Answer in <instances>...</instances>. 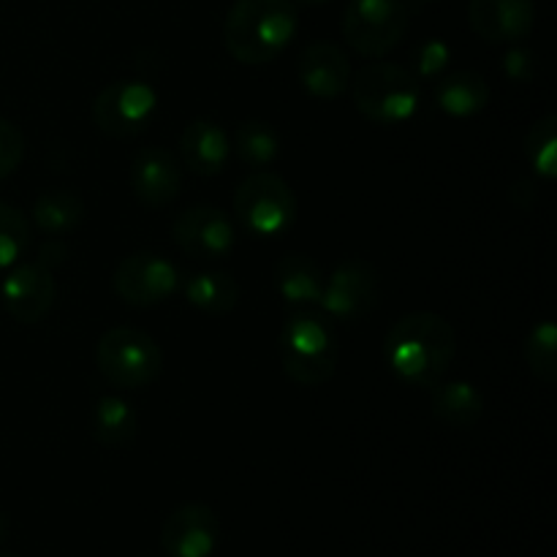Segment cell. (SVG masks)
<instances>
[{
	"label": "cell",
	"mask_w": 557,
	"mask_h": 557,
	"mask_svg": "<svg viewBox=\"0 0 557 557\" xmlns=\"http://www.w3.org/2000/svg\"><path fill=\"white\" fill-rule=\"evenodd\" d=\"M457 337L438 313H408L389 330L384 357L397 379L413 386H433L444 379L455 359Z\"/></svg>",
	"instance_id": "cell-1"
},
{
	"label": "cell",
	"mask_w": 557,
	"mask_h": 557,
	"mask_svg": "<svg viewBox=\"0 0 557 557\" xmlns=\"http://www.w3.org/2000/svg\"><path fill=\"white\" fill-rule=\"evenodd\" d=\"M297 27L292 0H237L223 22V44L239 63L264 65L292 44Z\"/></svg>",
	"instance_id": "cell-2"
},
{
	"label": "cell",
	"mask_w": 557,
	"mask_h": 557,
	"mask_svg": "<svg viewBox=\"0 0 557 557\" xmlns=\"http://www.w3.org/2000/svg\"><path fill=\"white\" fill-rule=\"evenodd\" d=\"M281 359L288 379L305 386H321L332 379L337 346L326 319L315 313H294L281 332Z\"/></svg>",
	"instance_id": "cell-3"
},
{
	"label": "cell",
	"mask_w": 557,
	"mask_h": 557,
	"mask_svg": "<svg viewBox=\"0 0 557 557\" xmlns=\"http://www.w3.org/2000/svg\"><path fill=\"white\" fill-rule=\"evenodd\" d=\"M354 103L375 125H400L419 107V79L395 63H370L354 76Z\"/></svg>",
	"instance_id": "cell-4"
},
{
	"label": "cell",
	"mask_w": 557,
	"mask_h": 557,
	"mask_svg": "<svg viewBox=\"0 0 557 557\" xmlns=\"http://www.w3.org/2000/svg\"><path fill=\"white\" fill-rule=\"evenodd\" d=\"M96 362L103 379L120 389L150 386L163 370V351L156 337L134 326L103 332L96 346Z\"/></svg>",
	"instance_id": "cell-5"
},
{
	"label": "cell",
	"mask_w": 557,
	"mask_h": 557,
	"mask_svg": "<svg viewBox=\"0 0 557 557\" xmlns=\"http://www.w3.org/2000/svg\"><path fill=\"white\" fill-rule=\"evenodd\" d=\"M234 212L248 232L259 237H277L297 221V196L281 174L259 169L239 183L234 194Z\"/></svg>",
	"instance_id": "cell-6"
},
{
	"label": "cell",
	"mask_w": 557,
	"mask_h": 557,
	"mask_svg": "<svg viewBox=\"0 0 557 557\" xmlns=\"http://www.w3.org/2000/svg\"><path fill=\"white\" fill-rule=\"evenodd\" d=\"M408 22L403 0H351L343 14V36L364 58H384L406 38Z\"/></svg>",
	"instance_id": "cell-7"
},
{
	"label": "cell",
	"mask_w": 557,
	"mask_h": 557,
	"mask_svg": "<svg viewBox=\"0 0 557 557\" xmlns=\"http://www.w3.org/2000/svg\"><path fill=\"white\" fill-rule=\"evenodd\" d=\"M158 96L147 82L120 79L103 87L92 103V123L114 139H131L150 125Z\"/></svg>",
	"instance_id": "cell-8"
},
{
	"label": "cell",
	"mask_w": 557,
	"mask_h": 557,
	"mask_svg": "<svg viewBox=\"0 0 557 557\" xmlns=\"http://www.w3.org/2000/svg\"><path fill=\"white\" fill-rule=\"evenodd\" d=\"M177 288V267L158 253H131L114 270V292L136 308L166 302Z\"/></svg>",
	"instance_id": "cell-9"
},
{
	"label": "cell",
	"mask_w": 557,
	"mask_h": 557,
	"mask_svg": "<svg viewBox=\"0 0 557 557\" xmlns=\"http://www.w3.org/2000/svg\"><path fill=\"white\" fill-rule=\"evenodd\" d=\"M379 297V275L373 264L362 259L343 261L330 277H324L321 308L341 321H357L373 310Z\"/></svg>",
	"instance_id": "cell-10"
},
{
	"label": "cell",
	"mask_w": 557,
	"mask_h": 557,
	"mask_svg": "<svg viewBox=\"0 0 557 557\" xmlns=\"http://www.w3.org/2000/svg\"><path fill=\"white\" fill-rule=\"evenodd\" d=\"M172 234L174 243L196 259H223L232 253L234 243H237L232 218L210 205H196L180 212Z\"/></svg>",
	"instance_id": "cell-11"
},
{
	"label": "cell",
	"mask_w": 557,
	"mask_h": 557,
	"mask_svg": "<svg viewBox=\"0 0 557 557\" xmlns=\"http://www.w3.org/2000/svg\"><path fill=\"white\" fill-rule=\"evenodd\" d=\"M54 294H58V283H54L52 270L38 261L14 267L0 283V299L11 319L20 324H38L52 310Z\"/></svg>",
	"instance_id": "cell-12"
},
{
	"label": "cell",
	"mask_w": 557,
	"mask_h": 557,
	"mask_svg": "<svg viewBox=\"0 0 557 557\" xmlns=\"http://www.w3.org/2000/svg\"><path fill=\"white\" fill-rule=\"evenodd\" d=\"M221 539L218 515L205 504H185L169 515L161 531V547L169 557H210Z\"/></svg>",
	"instance_id": "cell-13"
},
{
	"label": "cell",
	"mask_w": 557,
	"mask_h": 557,
	"mask_svg": "<svg viewBox=\"0 0 557 557\" xmlns=\"http://www.w3.org/2000/svg\"><path fill=\"white\" fill-rule=\"evenodd\" d=\"M468 22L484 41L515 44L531 36L536 25V3L533 0H471Z\"/></svg>",
	"instance_id": "cell-14"
},
{
	"label": "cell",
	"mask_w": 557,
	"mask_h": 557,
	"mask_svg": "<svg viewBox=\"0 0 557 557\" xmlns=\"http://www.w3.org/2000/svg\"><path fill=\"white\" fill-rule=\"evenodd\" d=\"M131 190L147 207H163L177 199L183 188V169L163 147H145L131 161Z\"/></svg>",
	"instance_id": "cell-15"
},
{
	"label": "cell",
	"mask_w": 557,
	"mask_h": 557,
	"mask_svg": "<svg viewBox=\"0 0 557 557\" xmlns=\"http://www.w3.org/2000/svg\"><path fill=\"white\" fill-rule=\"evenodd\" d=\"M297 74L310 96L330 101L341 96L351 82V63L337 44L315 41L299 54Z\"/></svg>",
	"instance_id": "cell-16"
},
{
	"label": "cell",
	"mask_w": 557,
	"mask_h": 557,
	"mask_svg": "<svg viewBox=\"0 0 557 557\" xmlns=\"http://www.w3.org/2000/svg\"><path fill=\"white\" fill-rule=\"evenodd\" d=\"M180 152L190 172L199 177H215L226 169L232 141H228L226 131L212 120H194L180 134Z\"/></svg>",
	"instance_id": "cell-17"
},
{
	"label": "cell",
	"mask_w": 557,
	"mask_h": 557,
	"mask_svg": "<svg viewBox=\"0 0 557 557\" xmlns=\"http://www.w3.org/2000/svg\"><path fill=\"white\" fill-rule=\"evenodd\" d=\"M430 400H433V413L455 430H471L484 413V400L479 389L468 381H444V384L430 386Z\"/></svg>",
	"instance_id": "cell-18"
},
{
	"label": "cell",
	"mask_w": 557,
	"mask_h": 557,
	"mask_svg": "<svg viewBox=\"0 0 557 557\" xmlns=\"http://www.w3.org/2000/svg\"><path fill=\"white\" fill-rule=\"evenodd\" d=\"M275 286L286 302L315 305L324 292V270L310 256L288 253L275 264Z\"/></svg>",
	"instance_id": "cell-19"
},
{
	"label": "cell",
	"mask_w": 557,
	"mask_h": 557,
	"mask_svg": "<svg viewBox=\"0 0 557 557\" xmlns=\"http://www.w3.org/2000/svg\"><path fill=\"white\" fill-rule=\"evenodd\" d=\"M435 103L451 117H473L490 103V85L476 71H451L435 85Z\"/></svg>",
	"instance_id": "cell-20"
},
{
	"label": "cell",
	"mask_w": 557,
	"mask_h": 557,
	"mask_svg": "<svg viewBox=\"0 0 557 557\" xmlns=\"http://www.w3.org/2000/svg\"><path fill=\"white\" fill-rule=\"evenodd\" d=\"M85 218V201L76 190L58 188V190H44L36 201H33V223L41 228L44 234H60L74 232Z\"/></svg>",
	"instance_id": "cell-21"
},
{
	"label": "cell",
	"mask_w": 557,
	"mask_h": 557,
	"mask_svg": "<svg viewBox=\"0 0 557 557\" xmlns=\"http://www.w3.org/2000/svg\"><path fill=\"white\" fill-rule=\"evenodd\" d=\"M92 438L109 449L128 446L139 430V417L134 406L123 397H101L92 408Z\"/></svg>",
	"instance_id": "cell-22"
},
{
	"label": "cell",
	"mask_w": 557,
	"mask_h": 557,
	"mask_svg": "<svg viewBox=\"0 0 557 557\" xmlns=\"http://www.w3.org/2000/svg\"><path fill=\"white\" fill-rule=\"evenodd\" d=\"M185 297L196 310L210 315H223L234 310L239 299V286L226 272H196L185 283Z\"/></svg>",
	"instance_id": "cell-23"
},
{
	"label": "cell",
	"mask_w": 557,
	"mask_h": 557,
	"mask_svg": "<svg viewBox=\"0 0 557 557\" xmlns=\"http://www.w3.org/2000/svg\"><path fill=\"white\" fill-rule=\"evenodd\" d=\"M228 141L234 145L239 161L253 169L270 166L277 158V152H281V136L264 120H245V123H239Z\"/></svg>",
	"instance_id": "cell-24"
},
{
	"label": "cell",
	"mask_w": 557,
	"mask_h": 557,
	"mask_svg": "<svg viewBox=\"0 0 557 557\" xmlns=\"http://www.w3.org/2000/svg\"><path fill=\"white\" fill-rule=\"evenodd\" d=\"M525 362L531 373L544 384L557 381V326L553 321H539L525 341Z\"/></svg>",
	"instance_id": "cell-25"
},
{
	"label": "cell",
	"mask_w": 557,
	"mask_h": 557,
	"mask_svg": "<svg viewBox=\"0 0 557 557\" xmlns=\"http://www.w3.org/2000/svg\"><path fill=\"white\" fill-rule=\"evenodd\" d=\"M525 156L536 174L553 180L557 174V117L547 114V117L536 120L533 128L525 136Z\"/></svg>",
	"instance_id": "cell-26"
},
{
	"label": "cell",
	"mask_w": 557,
	"mask_h": 557,
	"mask_svg": "<svg viewBox=\"0 0 557 557\" xmlns=\"http://www.w3.org/2000/svg\"><path fill=\"white\" fill-rule=\"evenodd\" d=\"M30 245V221L16 207L0 201V270L14 267Z\"/></svg>",
	"instance_id": "cell-27"
},
{
	"label": "cell",
	"mask_w": 557,
	"mask_h": 557,
	"mask_svg": "<svg viewBox=\"0 0 557 557\" xmlns=\"http://www.w3.org/2000/svg\"><path fill=\"white\" fill-rule=\"evenodd\" d=\"M449 60H451L449 44H444L441 38H428V41H422L417 47V52H413V60H411V69L408 71H411L417 79H435V76L444 74Z\"/></svg>",
	"instance_id": "cell-28"
},
{
	"label": "cell",
	"mask_w": 557,
	"mask_h": 557,
	"mask_svg": "<svg viewBox=\"0 0 557 557\" xmlns=\"http://www.w3.org/2000/svg\"><path fill=\"white\" fill-rule=\"evenodd\" d=\"M22 156H25V139L14 123L0 117V180L11 177L20 169Z\"/></svg>",
	"instance_id": "cell-29"
},
{
	"label": "cell",
	"mask_w": 557,
	"mask_h": 557,
	"mask_svg": "<svg viewBox=\"0 0 557 557\" xmlns=\"http://www.w3.org/2000/svg\"><path fill=\"white\" fill-rule=\"evenodd\" d=\"M506 71H509V76H515V79H528L533 71V63H531V54L522 52V49H515V52L506 54Z\"/></svg>",
	"instance_id": "cell-30"
},
{
	"label": "cell",
	"mask_w": 557,
	"mask_h": 557,
	"mask_svg": "<svg viewBox=\"0 0 557 557\" xmlns=\"http://www.w3.org/2000/svg\"><path fill=\"white\" fill-rule=\"evenodd\" d=\"M65 245L63 243H49L41 248V256H38V264H44L47 270H52V264H60L65 259Z\"/></svg>",
	"instance_id": "cell-31"
},
{
	"label": "cell",
	"mask_w": 557,
	"mask_h": 557,
	"mask_svg": "<svg viewBox=\"0 0 557 557\" xmlns=\"http://www.w3.org/2000/svg\"><path fill=\"white\" fill-rule=\"evenodd\" d=\"M5 533H9V520H5V515L0 511V542L5 539Z\"/></svg>",
	"instance_id": "cell-32"
},
{
	"label": "cell",
	"mask_w": 557,
	"mask_h": 557,
	"mask_svg": "<svg viewBox=\"0 0 557 557\" xmlns=\"http://www.w3.org/2000/svg\"><path fill=\"white\" fill-rule=\"evenodd\" d=\"M302 5H321V3H330V0H297Z\"/></svg>",
	"instance_id": "cell-33"
},
{
	"label": "cell",
	"mask_w": 557,
	"mask_h": 557,
	"mask_svg": "<svg viewBox=\"0 0 557 557\" xmlns=\"http://www.w3.org/2000/svg\"><path fill=\"white\" fill-rule=\"evenodd\" d=\"M413 3H435V0H413Z\"/></svg>",
	"instance_id": "cell-34"
},
{
	"label": "cell",
	"mask_w": 557,
	"mask_h": 557,
	"mask_svg": "<svg viewBox=\"0 0 557 557\" xmlns=\"http://www.w3.org/2000/svg\"><path fill=\"white\" fill-rule=\"evenodd\" d=\"M0 557H16V555H0Z\"/></svg>",
	"instance_id": "cell-35"
}]
</instances>
